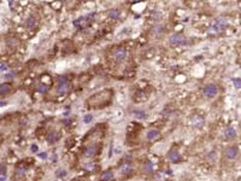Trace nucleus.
Returning <instances> with one entry per match:
<instances>
[{
  "label": "nucleus",
  "instance_id": "f257e3e1",
  "mask_svg": "<svg viewBox=\"0 0 241 181\" xmlns=\"http://www.w3.org/2000/svg\"><path fill=\"white\" fill-rule=\"evenodd\" d=\"M112 90H100L95 94H93L91 98L86 100V106L89 109H100L106 105H110L112 100Z\"/></svg>",
  "mask_w": 241,
  "mask_h": 181
},
{
  "label": "nucleus",
  "instance_id": "f03ea898",
  "mask_svg": "<svg viewBox=\"0 0 241 181\" xmlns=\"http://www.w3.org/2000/svg\"><path fill=\"white\" fill-rule=\"evenodd\" d=\"M226 27H227V21H226V18L220 17V18H217V19L212 23V25H211L210 29H209V33L212 34V35L218 34V33H221Z\"/></svg>",
  "mask_w": 241,
  "mask_h": 181
},
{
  "label": "nucleus",
  "instance_id": "7ed1b4c3",
  "mask_svg": "<svg viewBox=\"0 0 241 181\" xmlns=\"http://www.w3.org/2000/svg\"><path fill=\"white\" fill-rule=\"evenodd\" d=\"M70 90H71V84H70V81L68 80V77H66V76H60V77L58 79V87H57L58 94L64 95V94H66Z\"/></svg>",
  "mask_w": 241,
  "mask_h": 181
},
{
  "label": "nucleus",
  "instance_id": "20e7f679",
  "mask_svg": "<svg viewBox=\"0 0 241 181\" xmlns=\"http://www.w3.org/2000/svg\"><path fill=\"white\" fill-rule=\"evenodd\" d=\"M94 15H95V13L93 12V13H89V15H87V16H83V17H80V18L75 19V21H74L75 28H77V29H85V28H87L88 24H89V22L93 19V16H94Z\"/></svg>",
  "mask_w": 241,
  "mask_h": 181
},
{
  "label": "nucleus",
  "instance_id": "39448f33",
  "mask_svg": "<svg viewBox=\"0 0 241 181\" xmlns=\"http://www.w3.org/2000/svg\"><path fill=\"white\" fill-rule=\"evenodd\" d=\"M169 42L172 46H183L188 44V40L182 35V34H172L169 38Z\"/></svg>",
  "mask_w": 241,
  "mask_h": 181
},
{
  "label": "nucleus",
  "instance_id": "423d86ee",
  "mask_svg": "<svg viewBox=\"0 0 241 181\" xmlns=\"http://www.w3.org/2000/svg\"><path fill=\"white\" fill-rule=\"evenodd\" d=\"M203 93H204V95H205L206 98H214V97L217 95L218 88H217V86H216L215 84H207V85L204 87Z\"/></svg>",
  "mask_w": 241,
  "mask_h": 181
},
{
  "label": "nucleus",
  "instance_id": "0eeeda50",
  "mask_svg": "<svg viewBox=\"0 0 241 181\" xmlns=\"http://www.w3.org/2000/svg\"><path fill=\"white\" fill-rule=\"evenodd\" d=\"M238 155H239V150H238V147L236 146H229L227 150H226V156H227V158L228 160H235L236 157H238Z\"/></svg>",
  "mask_w": 241,
  "mask_h": 181
},
{
  "label": "nucleus",
  "instance_id": "6e6552de",
  "mask_svg": "<svg viewBox=\"0 0 241 181\" xmlns=\"http://www.w3.org/2000/svg\"><path fill=\"white\" fill-rule=\"evenodd\" d=\"M127 54L128 53H127V51L124 48H117L115 51V53H114V56H115V58L117 61H124L127 58Z\"/></svg>",
  "mask_w": 241,
  "mask_h": 181
},
{
  "label": "nucleus",
  "instance_id": "1a4fd4ad",
  "mask_svg": "<svg viewBox=\"0 0 241 181\" xmlns=\"http://www.w3.org/2000/svg\"><path fill=\"white\" fill-rule=\"evenodd\" d=\"M169 158H170V161H171L172 163H180V162H181V156H180V153H178L177 151H174V150H171V151L169 152Z\"/></svg>",
  "mask_w": 241,
  "mask_h": 181
},
{
  "label": "nucleus",
  "instance_id": "9d476101",
  "mask_svg": "<svg viewBox=\"0 0 241 181\" xmlns=\"http://www.w3.org/2000/svg\"><path fill=\"white\" fill-rule=\"evenodd\" d=\"M224 135H226V138L229 139V140L235 139V137H236V130H235L233 127H228V128H226V130H224Z\"/></svg>",
  "mask_w": 241,
  "mask_h": 181
},
{
  "label": "nucleus",
  "instance_id": "9b49d317",
  "mask_svg": "<svg viewBox=\"0 0 241 181\" xmlns=\"http://www.w3.org/2000/svg\"><path fill=\"white\" fill-rule=\"evenodd\" d=\"M159 135H160L159 130H157V129H151V130H148V132H147V134H146V138H147L148 140H156V139H158V138H159Z\"/></svg>",
  "mask_w": 241,
  "mask_h": 181
},
{
  "label": "nucleus",
  "instance_id": "f8f14e48",
  "mask_svg": "<svg viewBox=\"0 0 241 181\" xmlns=\"http://www.w3.org/2000/svg\"><path fill=\"white\" fill-rule=\"evenodd\" d=\"M97 153V147L94 145H91V146H87V149L85 150V156L91 158V157H94Z\"/></svg>",
  "mask_w": 241,
  "mask_h": 181
},
{
  "label": "nucleus",
  "instance_id": "ddd939ff",
  "mask_svg": "<svg viewBox=\"0 0 241 181\" xmlns=\"http://www.w3.org/2000/svg\"><path fill=\"white\" fill-rule=\"evenodd\" d=\"M133 115L135 116V118H137V120H146L147 117H148V115L143 111V110H134V112H133Z\"/></svg>",
  "mask_w": 241,
  "mask_h": 181
},
{
  "label": "nucleus",
  "instance_id": "4468645a",
  "mask_svg": "<svg viewBox=\"0 0 241 181\" xmlns=\"http://www.w3.org/2000/svg\"><path fill=\"white\" fill-rule=\"evenodd\" d=\"M59 138H60V135H59L58 133L53 132V133H50V134H48V137H47V141H48L50 144H54V143H57V141L59 140Z\"/></svg>",
  "mask_w": 241,
  "mask_h": 181
},
{
  "label": "nucleus",
  "instance_id": "2eb2a0df",
  "mask_svg": "<svg viewBox=\"0 0 241 181\" xmlns=\"http://www.w3.org/2000/svg\"><path fill=\"white\" fill-rule=\"evenodd\" d=\"M133 172V168H131V164L130 163H124L123 166H122V168H120V173L123 174V175H128V174H130Z\"/></svg>",
  "mask_w": 241,
  "mask_h": 181
},
{
  "label": "nucleus",
  "instance_id": "dca6fc26",
  "mask_svg": "<svg viewBox=\"0 0 241 181\" xmlns=\"http://www.w3.org/2000/svg\"><path fill=\"white\" fill-rule=\"evenodd\" d=\"M100 179H101L103 181H110L111 179H114V172H111V170H106V172H104V173L101 174Z\"/></svg>",
  "mask_w": 241,
  "mask_h": 181
},
{
  "label": "nucleus",
  "instance_id": "f3484780",
  "mask_svg": "<svg viewBox=\"0 0 241 181\" xmlns=\"http://www.w3.org/2000/svg\"><path fill=\"white\" fill-rule=\"evenodd\" d=\"M143 170L146 172V173H153V170H154V163L153 162H151V161H148V162H146L145 163V166H143Z\"/></svg>",
  "mask_w": 241,
  "mask_h": 181
},
{
  "label": "nucleus",
  "instance_id": "a211bd4d",
  "mask_svg": "<svg viewBox=\"0 0 241 181\" xmlns=\"http://www.w3.org/2000/svg\"><path fill=\"white\" fill-rule=\"evenodd\" d=\"M10 90H11L10 85H7V84H2V85H0V94H1V95L8 94V93H10Z\"/></svg>",
  "mask_w": 241,
  "mask_h": 181
},
{
  "label": "nucleus",
  "instance_id": "6ab92c4d",
  "mask_svg": "<svg viewBox=\"0 0 241 181\" xmlns=\"http://www.w3.org/2000/svg\"><path fill=\"white\" fill-rule=\"evenodd\" d=\"M108 15H109L110 18H118L120 15V10H116V8H112V10H109Z\"/></svg>",
  "mask_w": 241,
  "mask_h": 181
},
{
  "label": "nucleus",
  "instance_id": "aec40b11",
  "mask_svg": "<svg viewBox=\"0 0 241 181\" xmlns=\"http://www.w3.org/2000/svg\"><path fill=\"white\" fill-rule=\"evenodd\" d=\"M203 122H204L203 118H200V117H198V116H194V118H193V121H192V124H193L194 127H201V126H203Z\"/></svg>",
  "mask_w": 241,
  "mask_h": 181
},
{
  "label": "nucleus",
  "instance_id": "412c9836",
  "mask_svg": "<svg viewBox=\"0 0 241 181\" xmlns=\"http://www.w3.org/2000/svg\"><path fill=\"white\" fill-rule=\"evenodd\" d=\"M48 90H50V85L41 84V85H39V86H37V90H39L40 93H46V92H47Z\"/></svg>",
  "mask_w": 241,
  "mask_h": 181
},
{
  "label": "nucleus",
  "instance_id": "4be33fe9",
  "mask_svg": "<svg viewBox=\"0 0 241 181\" xmlns=\"http://www.w3.org/2000/svg\"><path fill=\"white\" fill-rule=\"evenodd\" d=\"M66 174H68V172L65 170V169H58L57 170V173H56V176L57 178H64V176H66Z\"/></svg>",
  "mask_w": 241,
  "mask_h": 181
},
{
  "label": "nucleus",
  "instance_id": "5701e85b",
  "mask_svg": "<svg viewBox=\"0 0 241 181\" xmlns=\"http://www.w3.org/2000/svg\"><path fill=\"white\" fill-rule=\"evenodd\" d=\"M92 121H93V115H91V114H88L83 117V123H91Z\"/></svg>",
  "mask_w": 241,
  "mask_h": 181
},
{
  "label": "nucleus",
  "instance_id": "b1692460",
  "mask_svg": "<svg viewBox=\"0 0 241 181\" xmlns=\"http://www.w3.org/2000/svg\"><path fill=\"white\" fill-rule=\"evenodd\" d=\"M232 81L234 82V85H235V88H240L241 87V80L240 79H232Z\"/></svg>",
  "mask_w": 241,
  "mask_h": 181
},
{
  "label": "nucleus",
  "instance_id": "393cba45",
  "mask_svg": "<svg viewBox=\"0 0 241 181\" xmlns=\"http://www.w3.org/2000/svg\"><path fill=\"white\" fill-rule=\"evenodd\" d=\"M34 24H35V21H34L33 18H30V19L27 21V25H28V28H33Z\"/></svg>",
  "mask_w": 241,
  "mask_h": 181
},
{
  "label": "nucleus",
  "instance_id": "a878e982",
  "mask_svg": "<svg viewBox=\"0 0 241 181\" xmlns=\"http://www.w3.org/2000/svg\"><path fill=\"white\" fill-rule=\"evenodd\" d=\"M8 68H7V65H5V64H0V71H6Z\"/></svg>",
  "mask_w": 241,
  "mask_h": 181
},
{
  "label": "nucleus",
  "instance_id": "bb28decb",
  "mask_svg": "<svg viewBox=\"0 0 241 181\" xmlns=\"http://www.w3.org/2000/svg\"><path fill=\"white\" fill-rule=\"evenodd\" d=\"M0 181H7L6 174H0Z\"/></svg>",
  "mask_w": 241,
  "mask_h": 181
},
{
  "label": "nucleus",
  "instance_id": "cd10ccee",
  "mask_svg": "<svg viewBox=\"0 0 241 181\" xmlns=\"http://www.w3.org/2000/svg\"><path fill=\"white\" fill-rule=\"evenodd\" d=\"M37 150H39V149H37L36 145H31V151H33V152H37Z\"/></svg>",
  "mask_w": 241,
  "mask_h": 181
},
{
  "label": "nucleus",
  "instance_id": "c85d7f7f",
  "mask_svg": "<svg viewBox=\"0 0 241 181\" xmlns=\"http://www.w3.org/2000/svg\"><path fill=\"white\" fill-rule=\"evenodd\" d=\"M6 104H7V101H5V100H2V101H0V107H1V106H5V105H6Z\"/></svg>",
  "mask_w": 241,
  "mask_h": 181
},
{
  "label": "nucleus",
  "instance_id": "c756f323",
  "mask_svg": "<svg viewBox=\"0 0 241 181\" xmlns=\"http://www.w3.org/2000/svg\"><path fill=\"white\" fill-rule=\"evenodd\" d=\"M40 157H41V158H45V157H46V153H41Z\"/></svg>",
  "mask_w": 241,
  "mask_h": 181
}]
</instances>
